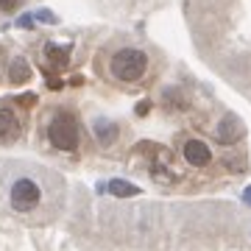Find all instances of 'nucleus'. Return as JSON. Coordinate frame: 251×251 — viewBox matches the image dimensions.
Instances as JSON below:
<instances>
[{
  "label": "nucleus",
  "instance_id": "0eeeda50",
  "mask_svg": "<svg viewBox=\"0 0 251 251\" xmlns=\"http://www.w3.org/2000/svg\"><path fill=\"white\" fill-rule=\"evenodd\" d=\"M240 134H243V126L237 123L234 117H226L224 123L218 126V140H221V143H226V145L237 143V140H240Z\"/></svg>",
  "mask_w": 251,
  "mask_h": 251
},
{
  "label": "nucleus",
  "instance_id": "39448f33",
  "mask_svg": "<svg viewBox=\"0 0 251 251\" xmlns=\"http://www.w3.org/2000/svg\"><path fill=\"white\" fill-rule=\"evenodd\" d=\"M20 134V120L9 106H0V143H11Z\"/></svg>",
  "mask_w": 251,
  "mask_h": 251
},
{
  "label": "nucleus",
  "instance_id": "9d476101",
  "mask_svg": "<svg viewBox=\"0 0 251 251\" xmlns=\"http://www.w3.org/2000/svg\"><path fill=\"white\" fill-rule=\"evenodd\" d=\"M95 134H98V140L103 145H109V143H115L117 126L115 123H106V120H98V123H95Z\"/></svg>",
  "mask_w": 251,
  "mask_h": 251
},
{
  "label": "nucleus",
  "instance_id": "423d86ee",
  "mask_svg": "<svg viewBox=\"0 0 251 251\" xmlns=\"http://www.w3.org/2000/svg\"><path fill=\"white\" fill-rule=\"evenodd\" d=\"M42 53H45V59L53 64L56 70L67 67V62H70V48H64V45H53V42H48Z\"/></svg>",
  "mask_w": 251,
  "mask_h": 251
},
{
  "label": "nucleus",
  "instance_id": "1a4fd4ad",
  "mask_svg": "<svg viewBox=\"0 0 251 251\" xmlns=\"http://www.w3.org/2000/svg\"><path fill=\"white\" fill-rule=\"evenodd\" d=\"M109 193L117 196V198H131V196L140 193V187H134L131 181H126V179H112L109 181Z\"/></svg>",
  "mask_w": 251,
  "mask_h": 251
},
{
  "label": "nucleus",
  "instance_id": "f8f14e48",
  "mask_svg": "<svg viewBox=\"0 0 251 251\" xmlns=\"http://www.w3.org/2000/svg\"><path fill=\"white\" fill-rule=\"evenodd\" d=\"M20 103H23V106H34V103H36V95H34V92H25V95H20Z\"/></svg>",
  "mask_w": 251,
  "mask_h": 251
},
{
  "label": "nucleus",
  "instance_id": "2eb2a0df",
  "mask_svg": "<svg viewBox=\"0 0 251 251\" xmlns=\"http://www.w3.org/2000/svg\"><path fill=\"white\" fill-rule=\"evenodd\" d=\"M243 201H246V204H251V187H246V193H243Z\"/></svg>",
  "mask_w": 251,
  "mask_h": 251
},
{
  "label": "nucleus",
  "instance_id": "7ed1b4c3",
  "mask_svg": "<svg viewBox=\"0 0 251 251\" xmlns=\"http://www.w3.org/2000/svg\"><path fill=\"white\" fill-rule=\"evenodd\" d=\"M9 201H11V206H14L17 212H31V209H36L39 201H42V190H39V184H36L34 179L20 176V179L11 184Z\"/></svg>",
  "mask_w": 251,
  "mask_h": 251
},
{
  "label": "nucleus",
  "instance_id": "9b49d317",
  "mask_svg": "<svg viewBox=\"0 0 251 251\" xmlns=\"http://www.w3.org/2000/svg\"><path fill=\"white\" fill-rule=\"evenodd\" d=\"M23 6V0H0V9L3 11H17Z\"/></svg>",
  "mask_w": 251,
  "mask_h": 251
},
{
  "label": "nucleus",
  "instance_id": "f257e3e1",
  "mask_svg": "<svg viewBox=\"0 0 251 251\" xmlns=\"http://www.w3.org/2000/svg\"><path fill=\"white\" fill-rule=\"evenodd\" d=\"M145 70H148V56L137 48H123L112 56V75L126 81V84L140 81L145 75Z\"/></svg>",
  "mask_w": 251,
  "mask_h": 251
},
{
  "label": "nucleus",
  "instance_id": "6e6552de",
  "mask_svg": "<svg viewBox=\"0 0 251 251\" xmlns=\"http://www.w3.org/2000/svg\"><path fill=\"white\" fill-rule=\"evenodd\" d=\"M31 64L25 62V59H14L11 62V67H9V78H11V84H25V81H31Z\"/></svg>",
  "mask_w": 251,
  "mask_h": 251
},
{
  "label": "nucleus",
  "instance_id": "20e7f679",
  "mask_svg": "<svg viewBox=\"0 0 251 251\" xmlns=\"http://www.w3.org/2000/svg\"><path fill=\"white\" fill-rule=\"evenodd\" d=\"M184 162H190L193 168H206L212 162V151L206 148L204 140H187L184 143Z\"/></svg>",
  "mask_w": 251,
  "mask_h": 251
},
{
  "label": "nucleus",
  "instance_id": "4468645a",
  "mask_svg": "<svg viewBox=\"0 0 251 251\" xmlns=\"http://www.w3.org/2000/svg\"><path fill=\"white\" fill-rule=\"evenodd\" d=\"M17 25H20V28H31V25H34V17H20Z\"/></svg>",
  "mask_w": 251,
  "mask_h": 251
},
{
  "label": "nucleus",
  "instance_id": "ddd939ff",
  "mask_svg": "<svg viewBox=\"0 0 251 251\" xmlns=\"http://www.w3.org/2000/svg\"><path fill=\"white\" fill-rule=\"evenodd\" d=\"M36 20H45V23H56V17L50 11H36Z\"/></svg>",
  "mask_w": 251,
  "mask_h": 251
},
{
  "label": "nucleus",
  "instance_id": "f03ea898",
  "mask_svg": "<svg viewBox=\"0 0 251 251\" xmlns=\"http://www.w3.org/2000/svg\"><path fill=\"white\" fill-rule=\"evenodd\" d=\"M48 140L59 151H75L78 148V140H81L78 123L70 115H56L50 120V126H48Z\"/></svg>",
  "mask_w": 251,
  "mask_h": 251
}]
</instances>
